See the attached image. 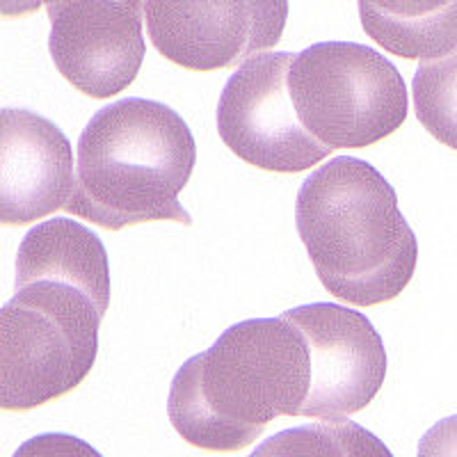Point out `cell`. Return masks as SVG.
<instances>
[{
    "mask_svg": "<svg viewBox=\"0 0 457 457\" xmlns=\"http://www.w3.org/2000/svg\"><path fill=\"white\" fill-rule=\"evenodd\" d=\"M110 265L94 231L67 218L30 228L16 293L0 309V407L30 411L83 382L99 354Z\"/></svg>",
    "mask_w": 457,
    "mask_h": 457,
    "instance_id": "cell-1",
    "label": "cell"
},
{
    "mask_svg": "<svg viewBox=\"0 0 457 457\" xmlns=\"http://www.w3.org/2000/svg\"><path fill=\"white\" fill-rule=\"evenodd\" d=\"M312 386L309 345L291 320L256 318L228 328L171 382L167 414L190 446L236 453L279 416H302Z\"/></svg>",
    "mask_w": 457,
    "mask_h": 457,
    "instance_id": "cell-2",
    "label": "cell"
},
{
    "mask_svg": "<svg viewBox=\"0 0 457 457\" xmlns=\"http://www.w3.org/2000/svg\"><path fill=\"white\" fill-rule=\"evenodd\" d=\"M295 224L318 279L337 300L385 304L414 277L419 243L395 190L359 158H334L302 183Z\"/></svg>",
    "mask_w": 457,
    "mask_h": 457,
    "instance_id": "cell-3",
    "label": "cell"
},
{
    "mask_svg": "<svg viewBox=\"0 0 457 457\" xmlns=\"http://www.w3.org/2000/svg\"><path fill=\"white\" fill-rule=\"evenodd\" d=\"M195 162L197 145L181 114L158 101H114L80 133L67 211L108 231L161 220L190 227L179 193Z\"/></svg>",
    "mask_w": 457,
    "mask_h": 457,
    "instance_id": "cell-4",
    "label": "cell"
},
{
    "mask_svg": "<svg viewBox=\"0 0 457 457\" xmlns=\"http://www.w3.org/2000/svg\"><path fill=\"white\" fill-rule=\"evenodd\" d=\"M293 105L320 145L364 149L407 120V87L382 53L350 42H320L295 55L288 73Z\"/></svg>",
    "mask_w": 457,
    "mask_h": 457,
    "instance_id": "cell-5",
    "label": "cell"
},
{
    "mask_svg": "<svg viewBox=\"0 0 457 457\" xmlns=\"http://www.w3.org/2000/svg\"><path fill=\"white\" fill-rule=\"evenodd\" d=\"M295 55L261 53L240 64L218 104V130L240 161L275 174H297L332 154L304 129L288 89Z\"/></svg>",
    "mask_w": 457,
    "mask_h": 457,
    "instance_id": "cell-6",
    "label": "cell"
},
{
    "mask_svg": "<svg viewBox=\"0 0 457 457\" xmlns=\"http://www.w3.org/2000/svg\"><path fill=\"white\" fill-rule=\"evenodd\" d=\"M288 0H146L149 39L190 71L245 64L279 44Z\"/></svg>",
    "mask_w": 457,
    "mask_h": 457,
    "instance_id": "cell-7",
    "label": "cell"
},
{
    "mask_svg": "<svg viewBox=\"0 0 457 457\" xmlns=\"http://www.w3.org/2000/svg\"><path fill=\"white\" fill-rule=\"evenodd\" d=\"M146 0H51L48 51L57 71L89 99L124 92L145 62Z\"/></svg>",
    "mask_w": 457,
    "mask_h": 457,
    "instance_id": "cell-8",
    "label": "cell"
},
{
    "mask_svg": "<svg viewBox=\"0 0 457 457\" xmlns=\"http://www.w3.org/2000/svg\"><path fill=\"white\" fill-rule=\"evenodd\" d=\"M281 316L309 345L312 386L302 416L334 421L373 403L385 385L386 350L369 318L341 304H304Z\"/></svg>",
    "mask_w": 457,
    "mask_h": 457,
    "instance_id": "cell-9",
    "label": "cell"
},
{
    "mask_svg": "<svg viewBox=\"0 0 457 457\" xmlns=\"http://www.w3.org/2000/svg\"><path fill=\"white\" fill-rule=\"evenodd\" d=\"M76 190L64 133L23 108L0 112V224L28 227L67 208Z\"/></svg>",
    "mask_w": 457,
    "mask_h": 457,
    "instance_id": "cell-10",
    "label": "cell"
},
{
    "mask_svg": "<svg viewBox=\"0 0 457 457\" xmlns=\"http://www.w3.org/2000/svg\"><path fill=\"white\" fill-rule=\"evenodd\" d=\"M375 44L403 60L430 62L457 48V0H357Z\"/></svg>",
    "mask_w": 457,
    "mask_h": 457,
    "instance_id": "cell-11",
    "label": "cell"
},
{
    "mask_svg": "<svg viewBox=\"0 0 457 457\" xmlns=\"http://www.w3.org/2000/svg\"><path fill=\"white\" fill-rule=\"evenodd\" d=\"M389 448L348 419L284 430L265 439L250 457H385Z\"/></svg>",
    "mask_w": 457,
    "mask_h": 457,
    "instance_id": "cell-12",
    "label": "cell"
},
{
    "mask_svg": "<svg viewBox=\"0 0 457 457\" xmlns=\"http://www.w3.org/2000/svg\"><path fill=\"white\" fill-rule=\"evenodd\" d=\"M411 96L423 129L457 151V48L416 69Z\"/></svg>",
    "mask_w": 457,
    "mask_h": 457,
    "instance_id": "cell-13",
    "label": "cell"
},
{
    "mask_svg": "<svg viewBox=\"0 0 457 457\" xmlns=\"http://www.w3.org/2000/svg\"><path fill=\"white\" fill-rule=\"evenodd\" d=\"M12 457H104L92 444L79 436L62 435V432H46L37 435L21 444V448Z\"/></svg>",
    "mask_w": 457,
    "mask_h": 457,
    "instance_id": "cell-14",
    "label": "cell"
},
{
    "mask_svg": "<svg viewBox=\"0 0 457 457\" xmlns=\"http://www.w3.org/2000/svg\"><path fill=\"white\" fill-rule=\"evenodd\" d=\"M416 457H457V416L435 423L423 435Z\"/></svg>",
    "mask_w": 457,
    "mask_h": 457,
    "instance_id": "cell-15",
    "label": "cell"
},
{
    "mask_svg": "<svg viewBox=\"0 0 457 457\" xmlns=\"http://www.w3.org/2000/svg\"><path fill=\"white\" fill-rule=\"evenodd\" d=\"M44 3H51V0H0V14L5 19H21V16L35 14Z\"/></svg>",
    "mask_w": 457,
    "mask_h": 457,
    "instance_id": "cell-16",
    "label": "cell"
},
{
    "mask_svg": "<svg viewBox=\"0 0 457 457\" xmlns=\"http://www.w3.org/2000/svg\"><path fill=\"white\" fill-rule=\"evenodd\" d=\"M385 457H394V455H391V451H389V453H386V455H385Z\"/></svg>",
    "mask_w": 457,
    "mask_h": 457,
    "instance_id": "cell-17",
    "label": "cell"
}]
</instances>
